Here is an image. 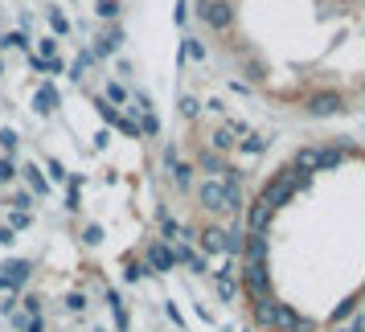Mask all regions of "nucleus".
<instances>
[{
	"instance_id": "f03ea898",
	"label": "nucleus",
	"mask_w": 365,
	"mask_h": 332,
	"mask_svg": "<svg viewBox=\"0 0 365 332\" xmlns=\"http://www.w3.org/2000/svg\"><path fill=\"white\" fill-rule=\"evenodd\" d=\"M255 312H259V324L271 328V332H312V324H308L304 316L292 312L287 304H275L271 296L259 299V304H255Z\"/></svg>"
},
{
	"instance_id": "f257e3e1",
	"label": "nucleus",
	"mask_w": 365,
	"mask_h": 332,
	"mask_svg": "<svg viewBox=\"0 0 365 332\" xmlns=\"http://www.w3.org/2000/svg\"><path fill=\"white\" fill-rule=\"evenodd\" d=\"M197 21L250 86L304 99L312 115L345 111L361 86L365 0H197Z\"/></svg>"
}]
</instances>
